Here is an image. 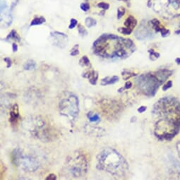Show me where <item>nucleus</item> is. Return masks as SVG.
Here are the masks:
<instances>
[{"instance_id":"obj_1","label":"nucleus","mask_w":180,"mask_h":180,"mask_svg":"<svg viewBox=\"0 0 180 180\" xmlns=\"http://www.w3.org/2000/svg\"><path fill=\"white\" fill-rule=\"evenodd\" d=\"M155 117L154 134L162 141H171L180 132V101L175 97H165L153 107Z\"/></svg>"},{"instance_id":"obj_2","label":"nucleus","mask_w":180,"mask_h":180,"mask_svg":"<svg viewBox=\"0 0 180 180\" xmlns=\"http://www.w3.org/2000/svg\"><path fill=\"white\" fill-rule=\"evenodd\" d=\"M94 53L104 58H126L135 51V45L130 39L115 35L104 34L93 44Z\"/></svg>"},{"instance_id":"obj_3","label":"nucleus","mask_w":180,"mask_h":180,"mask_svg":"<svg viewBox=\"0 0 180 180\" xmlns=\"http://www.w3.org/2000/svg\"><path fill=\"white\" fill-rule=\"evenodd\" d=\"M169 69H160L140 76L136 79V86L140 91L147 96H154L158 88L172 75Z\"/></svg>"},{"instance_id":"obj_4","label":"nucleus","mask_w":180,"mask_h":180,"mask_svg":"<svg viewBox=\"0 0 180 180\" xmlns=\"http://www.w3.org/2000/svg\"><path fill=\"white\" fill-rule=\"evenodd\" d=\"M99 165L102 169L113 175L124 174L127 170L128 165L124 158L119 153L112 149H105L98 155Z\"/></svg>"},{"instance_id":"obj_5","label":"nucleus","mask_w":180,"mask_h":180,"mask_svg":"<svg viewBox=\"0 0 180 180\" xmlns=\"http://www.w3.org/2000/svg\"><path fill=\"white\" fill-rule=\"evenodd\" d=\"M155 11L166 19L180 16V0H155Z\"/></svg>"},{"instance_id":"obj_6","label":"nucleus","mask_w":180,"mask_h":180,"mask_svg":"<svg viewBox=\"0 0 180 180\" xmlns=\"http://www.w3.org/2000/svg\"><path fill=\"white\" fill-rule=\"evenodd\" d=\"M59 108L62 114L71 116L76 118L78 113V101L77 98L72 94H70L68 98L60 101Z\"/></svg>"},{"instance_id":"obj_7","label":"nucleus","mask_w":180,"mask_h":180,"mask_svg":"<svg viewBox=\"0 0 180 180\" xmlns=\"http://www.w3.org/2000/svg\"><path fill=\"white\" fill-rule=\"evenodd\" d=\"M15 3L16 0H1V23L5 27L11 25V11Z\"/></svg>"},{"instance_id":"obj_8","label":"nucleus","mask_w":180,"mask_h":180,"mask_svg":"<svg viewBox=\"0 0 180 180\" xmlns=\"http://www.w3.org/2000/svg\"><path fill=\"white\" fill-rule=\"evenodd\" d=\"M136 24H137V21L136 20V19L134 16H129L124 22L125 28H120L118 31L124 35H130L133 31L134 28L136 27Z\"/></svg>"},{"instance_id":"obj_9","label":"nucleus","mask_w":180,"mask_h":180,"mask_svg":"<svg viewBox=\"0 0 180 180\" xmlns=\"http://www.w3.org/2000/svg\"><path fill=\"white\" fill-rule=\"evenodd\" d=\"M23 165L25 169L29 171H35L39 166L38 163L35 160L31 158H28V157H25L23 159Z\"/></svg>"},{"instance_id":"obj_10","label":"nucleus","mask_w":180,"mask_h":180,"mask_svg":"<svg viewBox=\"0 0 180 180\" xmlns=\"http://www.w3.org/2000/svg\"><path fill=\"white\" fill-rule=\"evenodd\" d=\"M19 119H20V116H19V106L17 104H14L11 108V112H10L9 122L12 124H15L17 123V121Z\"/></svg>"},{"instance_id":"obj_11","label":"nucleus","mask_w":180,"mask_h":180,"mask_svg":"<svg viewBox=\"0 0 180 180\" xmlns=\"http://www.w3.org/2000/svg\"><path fill=\"white\" fill-rule=\"evenodd\" d=\"M82 76L83 78H88L90 83L93 86H95L97 83L98 79V73L94 70H92V71H87L85 74H83Z\"/></svg>"},{"instance_id":"obj_12","label":"nucleus","mask_w":180,"mask_h":180,"mask_svg":"<svg viewBox=\"0 0 180 180\" xmlns=\"http://www.w3.org/2000/svg\"><path fill=\"white\" fill-rule=\"evenodd\" d=\"M51 36L52 38H54V39L55 40L56 43L55 44L56 45L60 46V45H64V44H63L62 41H60V40L63 41H67V35H66L65 34L62 33H59V32H54L52 33H51Z\"/></svg>"},{"instance_id":"obj_13","label":"nucleus","mask_w":180,"mask_h":180,"mask_svg":"<svg viewBox=\"0 0 180 180\" xmlns=\"http://www.w3.org/2000/svg\"><path fill=\"white\" fill-rule=\"evenodd\" d=\"M119 77L117 76H113L112 77L107 76L104 78L101 81V86H108V85L114 84L115 83L118 82Z\"/></svg>"},{"instance_id":"obj_14","label":"nucleus","mask_w":180,"mask_h":180,"mask_svg":"<svg viewBox=\"0 0 180 180\" xmlns=\"http://www.w3.org/2000/svg\"><path fill=\"white\" fill-rule=\"evenodd\" d=\"M151 23H152L153 28H154L157 32H158V31L162 32V31H163L165 29L163 26H162L161 23H160V22L157 19H153V20H152V21H151Z\"/></svg>"},{"instance_id":"obj_15","label":"nucleus","mask_w":180,"mask_h":180,"mask_svg":"<svg viewBox=\"0 0 180 180\" xmlns=\"http://www.w3.org/2000/svg\"><path fill=\"white\" fill-rule=\"evenodd\" d=\"M35 66H36V64H35V62H34L33 60L30 59V60L27 61V62L25 63V64L23 65V69H24L25 70H28V71H29V70L35 69Z\"/></svg>"},{"instance_id":"obj_16","label":"nucleus","mask_w":180,"mask_h":180,"mask_svg":"<svg viewBox=\"0 0 180 180\" xmlns=\"http://www.w3.org/2000/svg\"><path fill=\"white\" fill-rule=\"evenodd\" d=\"M79 64L82 67L83 66H91V64H90V59L88 58L87 56H82L81 59L79 61Z\"/></svg>"},{"instance_id":"obj_17","label":"nucleus","mask_w":180,"mask_h":180,"mask_svg":"<svg viewBox=\"0 0 180 180\" xmlns=\"http://www.w3.org/2000/svg\"><path fill=\"white\" fill-rule=\"evenodd\" d=\"M122 75L123 76V78H124V80H128L129 79V78H131L133 76H136V74H135V73L132 72V71H127V70H124L123 72H122Z\"/></svg>"},{"instance_id":"obj_18","label":"nucleus","mask_w":180,"mask_h":180,"mask_svg":"<svg viewBox=\"0 0 180 180\" xmlns=\"http://www.w3.org/2000/svg\"><path fill=\"white\" fill-rule=\"evenodd\" d=\"M7 39H12L18 42H20L21 41L20 37H19V35H18L16 31H14V30H13V31L10 33L8 37L7 38Z\"/></svg>"},{"instance_id":"obj_19","label":"nucleus","mask_w":180,"mask_h":180,"mask_svg":"<svg viewBox=\"0 0 180 180\" xmlns=\"http://www.w3.org/2000/svg\"><path fill=\"white\" fill-rule=\"evenodd\" d=\"M45 21V19L43 17L35 18L31 21V26H36V25H41Z\"/></svg>"},{"instance_id":"obj_20","label":"nucleus","mask_w":180,"mask_h":180,"mask_svg":"<svg viewBox=\"0 0 180 180\" xmlns=\"http://www.w3.org/2000/svg\"><path fill=\"white\" fill-rule=\"evenodd\" d=\"M85 23H86V25L87 27L88 28H91L93 26H95L96 25V21L95 19H92V18L88 17L86 19L85 21Z\"/></svg>"},{"instance_id":"obj_21","label":"nucleus","mask_w":180,"mask_h":180,"mask_svg":"<svg viewBox=\"0 0 180 180\" xmlns=\"http://www.w3.org/2000/svg\"><path fill=\"white\" fill-rule=\"evenodd\" d=\"M88 117L89 120H90L91 122H98L100 120L99 116H98L97 114L91 115L90 113H88Z\"/></svg>"},{"instance_id":"obj_22","label":"nucleus","mask_w":180,"mask_h":180,"mask_svg":"<svg viewBox=\"0 0 180 180\" xmlns=\"http://www.w3.org/2000/svg\"><path fill=\"white\" fill-rule=\"evenodd\" d=\"M78 33H79V34L81 35V36H85V35H86L88 34L87 31H86V30L84 28V27L81 26V25H78Z\"/></svg>"},{"instance_id":"obj_23","label":"nucleus","mask_w":180,"mask_h":180,"mask_svg":"<svg viewBox=\"0 0 180 180\" xmlns=\"http://www.w3.org/2000/svg\"><path fill=\"white\" fill-rule=\"evenodd\" d=\"M149 53H150V59H151V60H153V57H154V60L155 59H157V58H159V56H160V54L157 52H154L153 50H149Z\"/></svg>"},{"instance_id":"obj_24","label":"nucleus","mask_w":180,"mask_h":180,"mask_svg":"<svg viewBox=\"0 0 180 180\" xmlns=\"http://www.w3.org/2000/svg\"><path fill=\"white\" fill-rule=\"evenodd\" d=\"M79 54V51H78V45H76L75 47L71 50V53H70V55L71 56H76Z\"/></svg>"},{"instance_id":"obj_25","label":"nucleus","mask_w":180,"mask_h":180,"mask_svg":"<svg viewBox=\"0 0 180 180\" xmlns=\"http://www.w3.org/2000/svg\"><path fill=\"white\" fill-rule=\"evenodd\" d=\"M125 14V9L123 7H120L117 10V19H120L122 16H123Z\"/></svg>"},{"instance_id":"obj_26","label":"nucleus","mask_w":180,"mask_h":180,"mask_svg":"<svg viewBox=\"0 0 180 180\" xmlns=\"http://www.w3.org/2000/svg\"><path fill=\"white\" fill-rule=\"evenodd\" d=\"M172 86V82L171 81H167L165 84H164L163 86V91H166V90H167L168 89L170 88Z\"/></svg>"},{"instance_id":"obj_27","label":"nucleus","mask_w":180,"mask_h":180,"mask_svg":"<svg viewBox=\"0 0 180 180\" xmlns=\"http://www.w3.org/2000/svg\"><path fill=\"white\" fill-rule=\"evenodd\" d=\"M4 62L7 63V68H10L11 66V65H12V61H11V59H10V58L9 57H6L4 59Z\"/></svg>"},{"instance_id":"obj_28","label":"nucleus","mask_w":180,"mask_h":180,"mask_svg":"<svg viewBox=\"0 0 180 180\" xmlns=\"http://www.w3.org/2000/svg\"><path fill=\"white\" fill-rule=\"evenodd\" d=\"M77 23H78V22H77V21L76 20V19H71V23H70V25L69 26V29H73V28L76 26Z\"/></svg>"},{"instance_id":"obj_29","label":"nucleus","mask_w":180,"mask_h":180,"mask_svg":"<svg viewBox=\"0 0 180 180\" xmlns=\"http://www.w3.org/2000/svg\"><path fill=\"white\" fill-rule=\"evenodd\" d=\"M81 8L83 11H87L89 9V8H90V7H89L88 4H86V3H83V4H81Z\"/></svg>"},{"instance_id":"obj_30","label":"nucleus","mask_w":180,"mask_h":180,"mask_svg":"<svg viewBox=\"0 0 180 180\" xmlns=\"http://www.w3.org/2000/svg\"><path fill=\"white\" fill-rule=\"evenodd\" d=\"M98 6L99 7H100V8L104 9H109V4H106V3H100V4H98Z\"/></svg>"},{"instance_id":"obj_31","label":"nucleus","mask_w":180,"mask_h":180,"mask_svg":"<svg viewBox=\"0 0 180 180\" xmlns=\"http://www.w3.org/2000/svg\"><path fill=\"white\" fill-rule=\"evenodd\" d=\"M132 86L133 85H132V83L131 81H127V82H126V83H125L124 88L125 89H130L132 87Z\"/></svg>"},{"instance_id":"obj_32","label":"nucleus","mask_w":180,"mask_h":180,"mask_svg":"<svg viewBox=\"0 0 180 180\" xmlns=\"http://www.w3.org/2000/svg\"><path fill=\"white\" fill-rule=\"evenodd\" d=\"M56 179V177L55 175H54V174H51V175H49L48 177H47V178H46V179L47 180H55Z\"/></svg>"},{"instance_id":"obj_33","label":"nucleus","mask_w":180,"mask_h":180,"mask_svg":"<svg viewBox=\"0 0 180 180\" xmlns=\"http://www.w3.org/2000/svg\"><path fill=\"white\" fill-rule=\"evenodd\" d=\"M146 110H147L146 106H141L139 109H138V112H139V113H143Z\"/></svg>"},{"instance_id":"obj_34","label":"nucleus","mask_w":180,"mask_h":180,"mask_svg":"<svg viewBox=\"0 0 180 180\" xmlns=\"http://www.w3.org/2000/svg\"><path fill=\"white\" fill-rule=\"evenodd\" d=\"M177 151L178 155L180 157V140L178 141L177 143Z\"/></svg>"},{"instance_id":"obj_35","label":"nucleus","mask_w":180,"mask_h":180,"mask_svg":"<svg viewBox=\"0 0 180 180\" xmlns=\"http://www.w3.org/2000/svg\"><path fill=\"white\" fill-rule=\"evenodd\" d=\"M12 48H13V52H16L18 51V46L16 43H13Z\"/></svg>"},{"instance_id":"obj_36","label":"nucleus","mask_w":180,"mask_h":180,"mask_svg":"<svg viewBox=\"0 0 180 180\" xmlns=\"http://www.w3.org/2000/svg\"><path fill=\"white\" fill-rule=\"evenodd\" d=\"M175 62H176V63L177 64L180 65V58H177L176 60H175Z\"/></svg>"},{"instance_id":"obj_37","label":"nucleus","mask_w":180,"mask_h":180,"mask_svg":"<svg viewBox=\"0 0 180 180\" xmlns=\"http://www.w3.org/2000/svg\"><path fill=\"white\" fill-rule=\"evenodd\" d=\"M124 89H125V88H124H124H123V87L120 88L119 89V90H118V92H119V93H122V92L123 90H124Z\"/></svg>"},{"instance_id":"obj_38","label":"nucleus","mask_w":180,"mask_h":180,"mask_svg":"<svg viewBox=\"0 0 180 180\" xmlns=\"http://www.w3.org/2000/svg\"><path fill=\"white\" fill-rule=\"evenodd\" d=\"M120 1H125V2H127L129 0H120Z\"/></svg>"}]
</instances>
